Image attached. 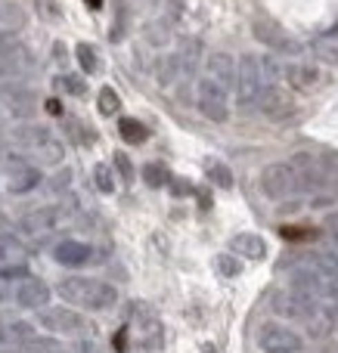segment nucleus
Here are the masks:
<instances>
[{
  "mask_svg": "<svg viewBox=\"0 0 338 353\" xmlns=\"http://www.w3.org/2000/svg\"><path fill=\"white\" fill-rule=\"evenodd\" d=\"M56 292H59L62 301H68L72 307H81V310H109L118 301L115 285H109L103 279H84V276L62 279Z\"/></svg>",
  "mask_w": 338,
  "mask_h": 353,
  "instance_id": "f257e3e1",
  "label": "nucleus"
},
{
  "mask_svg": "<svg viewBox=\"0 0 338 353\" xmlns=\"http://www.w3.org/2000/svg\"><path fill=\"white\" fill-rule=\"evenodd\" d=\"M10 140L25 159H34L41 165H59L66 159L62 143L53 137V130L41 128V124H19V128H12Z\"/></svg>",
  "mask_w": 338,
  "mask_h": 353,
  "instance_id": "f03ea898",
  "label": "nucleus"
},
{
  "mask_svg": "<svg viewBox=\"0 0 338 353\" xmlns=\"http://www.w3.org/2000/svg\"><path fill=\"white\" fill-rule=\"evenodd\" d=\"M261 189L270 201H286L298 192V174L289 161H273L261 171Z\"/></svg>",
  "mask_w": 338,
  "mask_h": 353,
  "instance_id": "7ed1b4c3",
  "label": "nucleus"
},
{
  "mask_svg": "<svg viewBox=\"0 0 338 353\" xmlns=\"http://www.w3.org/2000/svg\"><path fill=\"white\" fill-rule=\"evenodd\" d=\"M261 87H264V78H261L258 56H252V53L239 56V62H236V84H233L236 99H239L242 105H255Z\"/></svg>",
  "mask_w": 338,
  "mask_h": 353,
  "instance_id": "20e7f679",
  "label": "nucleus"
},
{
  "mask_svg": "<svg viewBox=\"0 0 338 353\" xmlns=\"http://www.w3.org/2000/svg\"><path fill=\"white\" fill-rule=\"evenodd\" d=\"M37 323L47 332H56V335H81V332H87V325H90L78 310H72V307H41Z\"/></svg>",
  "mask_w": 338,
  "mask_h": 353,
  "instance_id": "39448f33",
  "label": "nucleus"
},
{
  "mask_svg": "<svg viewBox=\"0 0 338 353\" xmlns=\"http://www.w3.org/2000/svg\"><path fill=\"white\" fill-rule=\"evenodd\" d=\"M3 171H6V189H10L12 195H25V192H31V189H37V183H41L37 165H31L25 155H10V159L3 161Z\"/></svg>",
  "mask_w": 338,
  "mask_h": 353,
  "instance_id": "423d86ee",
  "label": "nucleus"
},
{
  "mask_svg": "<svg viewBox=\"0 0 338 353\" xmlns=\"http://www.w3.org/2000/svg\"><path fill=\"white\" fill-rule=\"evenodd\" d=\"M68 223V211L62 205H43L37 211L25 214L19 220V230L28 232V236H43V232H53V230H62Z\"/></svg>",
  "mask_w": 338,
  "mask_h": 353,
  "instance_id": "0eeeda50",
  "label": "nucleus"
},
{
  "mask_svg": "<svg viewBox=\"0 0 338 353\" xmlns=\"http://www.w3.org/2000/svg\"><path fill=\"white\" fill-rule=\"evenodd\" d=\"M196 103H199V112H202L208 121H217L223 124L230 118V105H227V90L215 84V81L202 78L196 87Z\"/></svg>",
  "mask_w": 338,
  "mask_h": 353,
  "instance_id": "6e6552de",
  "label": "nucleus"
},
{
  "mask_svg": "<svg viewBox=\"0 0 338 353\" xmlns=\"http://www.w3.org/2000/svg\"><path fill=\"white\" fill-rule=\"evenodd\" d=\"M258 344L264 353H298L301 350V335L289 329V325H279V323H267L261 325L258 332Z\"/></svg>",
  "mask_w": 338,
  "mask_h": 353,
  "instance_id": "1a4fd4ad",
  "label": "nucleus"
},
{
  "mask_svg": "<svg viewBox=\"0 0 338 353\" xmlns=\"http://www.w3.org/2000/svg\"><path fill=\"white\" fill-rule=\"evenodd\" d=\"M255 105H258L267 118H273V121H279V118H286V115H292V112H295L292 97L283 90V87H277V84H264V87H261Z\"/></svg>",
  "mask_w": 338,
  "mask_h": 353,
  "instance_id": "9d476101",
  "label": "nucleus"
},
{
  "mask_svg": "<svg viewBox=\"0 0 338 353\" xmlns=\"http://www.w3.org/2000/svg\"><path fill=\"white\" fill-rule=\"evenodd\" d=\"M273 310L286 319H310L317 313V298L314 294H301V292H286V294H277L273 301Z\"/></svg>",
  "mask_w": 338,
  "mask_h": 353,
  "instance_id": "9b49d317",
  "label": "nucleus"
},
{
  "mask_svg": "<svg viewBox=\"0 0 338 353\" xmlns=\"http://www.w3.org/2000/svg\"><path fill=\"white\" fill-rule=\"evenodd\" d=\"M0 99L12 118H31L37 112V97L22 84H0Z\"/></svg>",
  "mask_w": 338,
  "mask_h": 353,
  "instance_id": "f8f14e48",
  "label": "nucleus"
},
{
  "mask_svg": "<svg viewBox=\"0 0 338 353\" xmlns=\"http://www.w3.org/2000/svg\"><path fill=\"white\" fill-rule=\"evenodd\" d=\"M205 78L215 81L221 90H233L236 84V62L230 53H208V59H205Z\"/></svg>",
  "mask_w": 338,
  "mask_h": 353,
  "instance_id": "ddd939ff",
  "label": "nucleus"
},
{
  "mask_svg": "<svg viewBox=\"0 0 338 353\" xmlns=\"http://www.w3.org/2000/svg\"><path fill=\"white\" fill-rule=\"evenodd\" d=\"M174 59H177L180 81H192L196 72H199V62H202V41H199V37H186V41H180Z\"/></svg>",
  "mask_w": 338,
  "mask_h": 353,
  "instance_id": "4468645a",
  "label": "nucleus"
},
{
  "mask_svg": "<svg viewBox=\"0 0 338 353\" xmlns=\"http://www.w3.org/2000/svg\"><path fill=\"white\" fill-rule=\"evenodd\" d=\"M47 301H50V285L43 279H37V276L22 279V285L16 288V304L25 307V310H41V307H47Z\"/></svg>",
  "mask_w": 338,
  "mask_h": 353,
  "instance_id": "2eb2a0df",
  "label": "nucleus"
},
{
  "mask_svg": "<svg viewBox=\"0 0 338 353\" xmlns=\"http://www.w3.org/2000/svg\"><path fill=\"white\" fill-rule=\"evenodd\" d=\"M255 37H258L261 43H267L270 50H277V53H289V56L301 53V43L292 41L283 28H277V25H270V22H258V25H255Z\"/></svg>",
  "mask_w": 338,
  "mask_h": 353,
  "instance_id": "dca6fc26",
  "label": "nucleus"
},
{
  "mask_svg": "<svg viewBox=\"0 0 338 353\" xmlns=\"http://www.w3.org/2000/svg\"><path fill=\"white\" fill-rule=\"evenodd\" d=\"M53 261L62 267H84L93 261V248L87 242H78V239H66L53 248Z\"/></svg>",
  "mask_w": 338,
  "mask_h": 353,
  "instance_id": "f3484780",
  "label": "nucleus"
},
{
  "mask_svg": "<svg viewBox=\"0 0 338 353\" xmlns=\"http://www.w3.org/2000/svg\"><path fill=\"white\" fill-rule=\"evenodd\" d=\"M230 248L236 251V257H246V261H264L267 257V242L255 232H236L230 239Z\"/></svg>",
  "mask_w": 338,
  "mask_h": 353,
  "instance_id": "a211bd4d",
  "label": "nucleus"
},
{
  "mask_svg": "<svg viewBox=\"0 0 338 353\" xmlns=\"http://www.w3.org/2000/svg\"><path fill=\"white\" fill-rule=\"evenodd\" d=\"M258 65H261V78H264V84H279V81H286V72H289V62L277 53H264L258 59Z\"/></svg>",
  "mask_w": 338,
  "mask_h": 353,
  "instance_id": "6ab92c4d",
  "label": "nucleus"
},
{
  "mask_svg": "<svg viewBox=\"0 0 338 353\" xmlns=\"http://www.w3.org/2000/svg\"><path fill=\"white\" fill-rule=\"evenodd\" d=\"M286 81L292 87H298V90H314V87H320V72L314 65H289Z\"/></svg>",
  "mask_w": 338,
  "mask_h": 353,
  "instance_id": "aec40b11",
  "label": "nucleus"
},
{
  "mask_svg": "<svg viewBox=\"0 0 338 353\" xmlns=\"http://www.w3.org/2000/svg\"><path fill=\"white\" fill-rule=\"evenodd\" d=\"M0 263H25V245L10 232L0 236Z\"/></svg>",
  "mask_w": 338,
  "mask_h": 353,
  "instance_id": "412c9836",
  "label": "nucleus"
},
{
  "mask_svg": "<svg viewBox=\"0 0 338 353\" xmlns=\"http://www.w3.org/2000/svg\"><path fill=\"white\" fill-rule=\"evenodd\" d=\"M118 134H121L124 143H130V146H140V143H146L149 130L143 128L137 118H121V124H118Z\"/></svg>",
  "mask_w": 338,
  "mask_h": 353,
  "instance_id": "4be33fe9",
  "label": "nucleus"
},
{
  "mask_svg": "<svg viewBox=\"0 0 338 353\" xmlns=\"http://www.w3.org/2000/svg\"><path fill=\"white\" fill-rule=\"evenodd\" d=\"M180 74H177V59H174V53H165L159 62H155V81H159L161 87L174 84Z\"/></svg>",
  "mask_w": 338,
  "mask_h": 353,
  "instance_id": "5701e85b",
  "label": "nucleus"
},
{
  "mask_svg": "<svg viewBox=\"0 0 338 353\" xmlns=\"http://www.w3.org/2000/svg\"><path fill=\"white\" fill-rule=\"evenodd\" d=\"M215 270H217V276H223V279H236V276L242 273V263H239V257L236 254H217L215 257Z\"/></svg>",
  "mask_w": 338,
  "mask_h": 353,
  "instance_id": "b1692460",
  "label": "nucleus"
},
{
  "mask_svg": "<svg viewBox=\"0 0 338 353\" xmlns=\"http://www.w3.org/2000/svg\"><path fill=\"white\" fill-rule=\"evenodd\" d=\"M146 41L152 43V47H165V43L171 41V22H168V19L149 22V28H146Z\"/></svg>",
  "mask_w": 338,
  "mask_h": 353,
  "instance_id": "393cba45",
  "label": "nucleus"
},
{
  "mask_svg": "<svg viewBox=\"0 0 338 353\" xmlns=\"http://www.w3.org/2000/svg\"><path fill=\"white\" fill-rule=\"evenodd\" d=\"M143 180H146V186H152V189H161V186H168L171 183V171H168L165 165H146L143 168Z\"/></svg>",
  "mask_w": 338,
  "mask_h": 353,
  "instance_id": "a878e982",
  "label": "nucleus"
},
{
  "mask_svg": "<svg viewBox=\"0 0 338 353\" xmlns=\"http://www.w3.org/2000/svg\"><path fill=\"white\" fill-rule=\"evenodd\" d=\"M205 171H208V180L215 183V186L233 189V174H230L227 165H221V161H208V165H205Z\"/></svg>",
  "mask_w": 338,
  "mask_h": 353,
  "instance_id": "bb28decb",
  "label": "nucleus"
},
{
  "mask_svg": "<svg viewBox=\"0 0 338 353\" xmlns=\"http://www.w3.org/2000/svg\"><path fill=\"white\" fill-rule=\"evenodd\" d=\"M3 332L10 344H25L34 338V325H28V323H10V325H3Z\"/></svg>",
  "mask_w": 338,
  "mask_h": 353,
  "instance_id": "cd10ccee",
  "label": "nucleus"
},
{
  "mask_svg": "<svg viewBox=\"0 0 338 353\" xmlns=\"http://www.w3.org/2000/svg\"><path fill=\"white\" fill-rule=\"evenodd\" d=\"M25 353H68L62 347L59 341H53V338H31V341H25Z\"/></svg>",
  "mask_w": 338,
  "mask_h": 353,
  "instance_id": "c85d7f7f",
  "label": "nucleus"
},
{
  "mask_svg": "<svg viewBox=\"0 0 338 353\" xmlns=\"http://www.w3.org/2000/svg\"><path fill=\"white\" fill-rule=\"evenodd\" d=\"M19 25H22V12L3 0V3H0V31H12V28H19Z\"/></svg>",
  "mask_w": 338,
  "mask_h": 353,
  "instance_id": "c756f323",
  "label": "nucleus"
},
{
  "mask_svg": "<svg viewBox=\"0 0 338 353\" xmlns=\"http://www.w3.org/2000/svg\"><path fill=\"white\" fill-rule=\"evenodd\" d=\"M118 109H121L118 93L112 90V87H103V90H99V112H103V115H115Z\"/></svg>",
  "mask_w": 338,
  "mask_h": 353,
  "instance_id": "7c9ffc66",
  "label": "nucleus"
},
{
  "mask_svg": "<svg viewBox=\"0 0 338 353\" xmlns=\"http://www.w3.org/2000/svg\"><path fill=\"white\" fill-rule=\"evenodd\" d=\"M74 53H78V62H81V68H84L87 74H93L99 68V62H97V53H93V47L90 43H78V50H74Z\"/></svg>",
  "mask_w": 338,
  "mask_h": 353,
  "instance_id": "2f4dec72",
  "label": "nucleus"
},
{
  "mask_svg": "<svg viewBox=\"0 0 338 353\" xmlns=\"http://www.w3.org/2000/svg\"><path fill=\"white\" fill-rule=\"evenodd\" d=\"M93 183H97V189H99V192H106V195L115 192V180H112V171L106 165L93 168Z\"/></svg>",
  "mask_w": 338,
  "mask_h": 353,
  "instance_id": "473e14b6",
  "label": "nucleus"
},
{
  "mask_svg": "<svg viewBox=\"0 0 338 353\" xmlns=\"http://www.w3.org/2000/svg\"><path fill=\"white\" fill-rule=\"evenodd\" d=\"M28 267L25 263H0V279L12 282V279H28Z\"/></svg>",
  "mask_w": 338,
  "mask_h": 353,
  "instance_id": "72a5a7b5",
  "label": "nucleus"
},
{
  "mask_svg": "<svg viewBox=\"0 0 338 353\" xmlns=\"http://www.w3.org/2000/svg\"><path fill=\"white\" fill-rule=\"evenodd\" d=\"M62 87H66L68 93H74V97H81V93H87V84L81 78H74V74H62V81H59Z\"/></svg>",
  "mask_w": 338,
  "mask_h": 353,
  "instance_id": "f704fd0d",
  "label": "nucleus"
},
{
  "mask_svg": "<svg viewBox=\"0 0 338 353\" xmlns=\"http://www.w3.org/2000/svg\"><path fill=\"white\" fill-rule=\"evenodd\" d=\"M115 168H118V171H121V176H124V180H134V165H130V159H128V155H124V152H115Z\"/></svg>",
  "mask_w": 338,
  "mask_h": 353,
  "instance_id": "c9c22d12",
  "label": "nucleus"
},
{
  "mask_svg": "<svg viewBox=\"0 0 338 353\" xmlns=\"http://www.w3.org/2000/svg\"><path fill=\"white\" fill-rule=\"evenodd\" d=\"M283 239H308V236H314V232H308V230H295V226H283Z\"/></svg>",
  "mask_w": 338,
  "mask_h": 353,
  "instance_id": "e433bc0d",
  "label": "nucleus"
},
{
  "mask_svg": "<svg viewBox=\"0 0 338 353\" xmlns=\"http://www.w3.org/2000/svg\"><path fill=\"white\" fill-rule=\"evenodd\" d=\"M68 353H103V350H99V347H97V344H90V341H81V344H78V347H72V350H68Z\"/></svg>",
  "mask_w": 338,
  "mask_h": 353,
  "instance_id": "4c0bfd02",
  "label": "nucleus"
},
{
  "mask_svg": "<svg viewBox=\"0 0 338 353\" xmlns=\"http://www.w3.org/2000/svg\"><path fill=\"white\" fill-rule=\"evenodd\" d=\"M326 316H329V323H332V329L338 332V298L332 301V304H329V313H326Z\"/></svg>",
  "mask_w": 338,
  "mask_h": 353,
  "instance_id": "58836bf2",
  "label": "nucleus"
},
{
  "mask_svg": "<svg viewBox=\"0 0 338 353\" xmlns=\"http://www.w3.org/2000/svg\"><path fill=\"white\" fill-rule=\"evenodd\" d=\"M326 230H329V232H332V236L338 239V211H332V214H329V217H326Z\"/></svg>",
  "mask_w": 338,
  "mask_h": 353,
  "instance_id": "ea45409f",
  "label": "nucleus"
},
{
  "mask_svg": "<svg viewBox=\"0 0 338 353\" xmlns=\"http://www.w3.org/2000/svg\"><path fill=\"white\" fill-rule=\"evenodd\" d=\"M47 112H50V115H59V112H62V105L56 103V99H50V103H47Z\"/></svg>",
  "mask_w": 338,
  "mask_h": 353,
  "instance_id": "a19ab883",
  "label": "nucleus"
},
{
  "mask_svg": "<svg viewBox=\"0 0 338 353\" xmlns=\"http://www.w3.org/2000/svg\"><path fill=\"white\" fill-rule=\"evenodd\" d=\"M10 298V292H6V285H3V279H0V301H6Z\"/></svg>",
  "mask_w": 338,
  "mask_h": 353,
  "instance_id": "79ce46f5",
  "label": "nucleus"
},
{
  "mask_svg": "<svg viewBox=\"0 0 338 353\" xmlns=\"http://www.w3.org/2000/svg\"><path fill=\"white\" fill-rule=\"evenodd\" d=\"M87 6H90V10H99V6H103V0H87Z\"/></svg>",
  "mask_w": 338,
  "mask_h": 353,
  "instance_id": "37998d69",
  "label": "nucleus"
},
{
  "mask_svg": "<svg viewBox=\"0 0 338 353\" xmlns=\"http://www.w3.org/2000/svg\"><path fill=\"white\" fill-rule=\"evenodd\" d=\"M3 344H10V341H6V332H3V325H0V347H3Z\"/></svg>",
  "mask_w": 338,
  "mask_h": 353,
  "instance_id": "c03bdc74",
  "label": "nucleus"
},
{
  "mask_svg": "<svg viewBox=\"0 0 338 353\" xmlns=\"http://www.w3.org/2000/svg\"><path fill=\"white\" fill-rule=\"evenodd\" d=\"M0 353H22V350H16V347H6V344H3V347H0Z\"/></svg>",
  "mask_w": 338,
  "mask_h": 353,
  "instance_id": "a18cd8bd",
  "label": "nucleus"
}]
</instances>
